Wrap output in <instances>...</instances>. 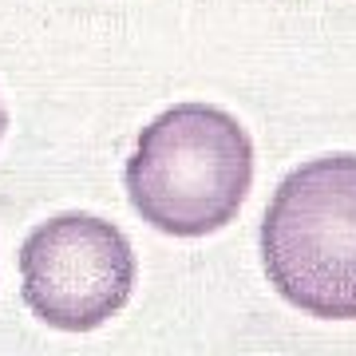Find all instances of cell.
I'll return each instance as SVG.
<instances>
[{"label":"cell","mask_w":356,"mask_h":356,"mask_svg":"<svg viewBox=\"0 0 356 356\" xmlns=\"http://www.w3.org/2000/svg\"><path fill=\"white\" fill-rule=\"evenodd\" d=\"M123 182L147 226L170 238H206L242 210L254 182V143L222 107L178 103L143 127Z\"/></svg>","instance_id":"6da1fadb"},{"label":"cell","mask_w":356,"mask_h":356,"mask_svg":"<svg viewBox=\"0 0 356 356\" xmlns=\"http://www.w3.org/2000/svg\"><path fill=\"white\" fill-rule=\"evenodd\" d=\"M269 285L325 321H356V154L309 159L261 218Z\"/></svg>","instance_id":"7a4b0ae2"},{"label":"cell","mask_w":356,"mask_h":356,"mask_svg":"<svg viewBox=\"0 0 356 356\" xmlns=\"http://www.w3.org/2000/svg\"><path fill=\"white\" fill-rule=\"evenodd\" d=\"M135 289L127 234L95 214H60L20 245V293L44 325L91 332L111 321Z\"/></svg>","instance_id":"3957f363"},{"label":"cell","mask_w":356,"mask_h":356,"mask_svg":"<svg viewBox=\"0 0 356 356\" xmlns=\"http://www.w3.org/2000/svg\"><path fill=\"white\" fill-rule=\"evenodd\" d=\"M4 127H8V115H4V103H0V139H4Z\"/></svg>","instance_id":"277c9868"}]
</instances>
